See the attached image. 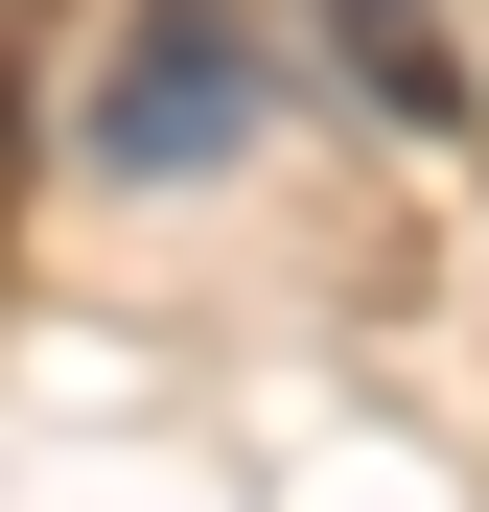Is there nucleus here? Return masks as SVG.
<instances>
[{
	"instance_id": "obj_1",
	"label": "nucleus",
	"mask_w": 489,
	"mask_h": 512,
	"mask_svg": "<svg viewBox=\"0 0 489 512\" xmlns=\"http://www.w3.org/2000/svg\"><path fill=\"white\" fill-rule=\"evenodd\" d=\"M326 47L373 70V117H466V47H443V0H326Z\"/></svg>"
},
{
	"instance_id": "obj_2",
	"label": "nucleus",
	"mask_w": 489,
	"mask_h": 512,
	"mask_svg": "<svg viewBox=\"0 0 489 512\" xmlns=\"http://www.w3.org/2000/svg\"><path fill=\"white\" fill-rule=\"evenodd\" d=\"M210 117H233V0H163V70L117 94V140L163 163V140H210Z\"/></svg>"
},
{
	"instance_id": "obj_3",
	"label": "nucleus",
	"mask_w": 489,
	"mask_h": 512,
	"mask_svg": "<svg viewBox=\"0 0 489 512\" xmlns=\"http://www.w3.org/2000/svg\"><path fill=\"white\" fill-rule=\"evenodd\" d=\"M0 187H24V70H0Z\"/></svg>"
}]
</instances>
